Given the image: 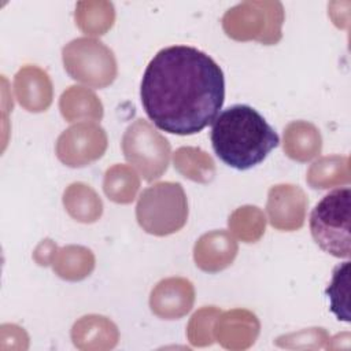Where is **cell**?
Here are the masks:
<instances>
[{
    "label": "cell",
    "mask_w": 351,
    "mask_h": 351,
    "mask_svg": "<svg viewBox=\"0 0 351 351\" xmlns=\"http://www.w3.org/2000/svg\"><path fill=\"white\" fill-rule=\"evenodd\" d=\"M141 104L159 129L191 136L211 125L225 100L218 63L189 45L160 49L148 63L140 85Z\"/></svg>",
    "instance_id": "cell-1"
},
{
    "label": "cell",
    "mask_w": 351,
    "mask_h": 351,
    "mask_svg": "<svg viewBox=\"0 0 351 351\" xmlns=\"http://www.w3.org/2000/svg\"><path fill=\"white\" fill-rule=\"evenodd\" d=\"M210 138L215 155L237 170L259 165L280 143L276 130L247 104L223 110L213 122Z\"/></svg>",
    "instance_id": "cell-2"
},
{
    "label": "cell",
    "mask_w": 351,
    "mask_h": 351,
    "mask_svg": "<svg viewBox=\"0 0 351 351\" xmlns=\"http://www.w3.org/2000/svg\"><path fill=\"white\" fill-rule=\"evenodd\" d=\"M138 225L149 234L167 236L184 228L188 219V200L180 182H156L138 197Z\"/></svg>",
    "instance_id": "cell-3"
},
{
    "label": "cell",
    "mask_w": 351,
    "mask_h": 351,
    "mask_svg": "<svg viewBox=\"0 0 351 351\" xmlns=\"http://www.w3.org/2000/svg\"><path fill=\"white\" fill-rule=\"evenodd\" d=\"M284 18V7L277 0L243 1L225 12L222 29L236 41L255 40L273 45L282 37Z\"/></svg>",
    "instance_id": "cell-4"
},
{
    "label": "cell",
    "mask_w": 351,
    "mask_h": 351,
    "mask_svg": "<svg viewBox=\"0 0 351 351\" xmlns=\"http://www.w3.org/2000/svg\"><path fill=\"white\" fill-rule=\"evenodd\" d=\"M350 188L325 195L313 208L310 230L317 245L336 258H350Z\"/></svg>",
    "instance_id": "cell-5"
},
{
    "label": "cell",
    "mask_w": 351,
    "mask_h": 351,
    "mask_svg": "<svg viewBox=\"0 0 351 351\" xmlns=\"http://www.w3.org/2000/svg\"><path fill=\"white\" fill-rule=\"evenodd\" d=\"M62 58L70 77L92 88H106L117 77L114 52L95 38L81 37L70 41L63 47Z\"/></svg>",
    "instance_id": "cell-6"
},
{
    "label": "cell",
    "mask_w": 351,
    "mask_h": 351,
    "mask_svg": "<svg viewBox=\"0 0 351 351\" xmlns=\"http://www.w3.org/2000/svg\"><path fill=\"white\" fill-rule=\"evenodd\" d=\"M126 160L134 166L148 182L159 178L169 166L170 144L144 119H136L122 137Z\"/></svg>",
    "instance_id": "cell-7"
},
{
    "label": "cell",
    "mask_w": 351,
    "mask_h": 351,
    "mask_svg": "<svg viewBox=\"0 0 351 351\" xmlns=\"http://www.w3.org/2000/svg\"><path fill=\"white\" fill-rule=\"evenodd\" d=\"M107 148L104 129L92 122H81L64 130L56 141L58 159L70 167H82L103 156Z\"/></svg>",
    "instance_id": "cell-8"
},
{
    "label": "cell",
    "mask_w": 351,
    "mask_h": 351,
    "mask_svg": "<svg viewBox=\"0 0 351 351\" xmlns=\"http://www.w3.org/2000/svg\"><path fill=\"white\" fill-rule=\"evenodd\" d=\"M307 206V196L298 185L278 184L269 189L266 210L270 225L278 230L300 229L306 219Z\"/></svg>",
    "instance_id": "cell-9"
},
{
    "label": "cell",
    "mask_w": 351,
    "mask_h": 351,
    "mask_svg": "<svg viewBox=\"0 0 351 351\" xmlns=\"http://www.w3.org/2000/svg\"><path fill=\"white\" fill-rule=\"evenodd\" d=\"M195 289L189 280L170 277L159 281L151 292V311L163 319H178L191 311Z\"/></svg>",
    "instance_id": "cell-10"
},
{
    "label": "cell",
    "mask_w": 351,
    "mask_h": 351,
    "mask_svg": "<svg viewBox=\"0 0 351 351\" xmlns=\"http://www.w3.org/2000/svg\"><path fill=\"white\" fill-rule=\"evenodd\" d=\"M261 324L255 314L244 308H233L218 315L214 324V337L228 350H245L251 347Z\"/></svg>",
    "instance_id": "cell-11"
},
{
    "label": "cell",
    "mask_w": 351,
    "mask_h": 351,
    "mask_svg": "<svg viewBox=\"0 0 351 351\" xmlns=\"http://www.w3.org/2000/svg\"><path fill=\"white\" fill-rule=\"evenodd\" d=\"M239 251L237 241L226 230H211L199 237L193 247V259L199 269L217 273L232 265Z\"/></svg>",
    "instance_id": "cell-12"
},
{
    "label": "cell",
    "mask_w": 351,
    "mask_h": 351,
    "mask_svg": "<svg viewBox=\"0 0 351 351\" xmlns=\"http://www.w3.org/2000/svg\"><path fill=\"white\" fill-rule=\"evenodd\" d=\"M15 93L19 104L32 112L45 111L52 101V82L37 66H25L15 75Z\"/></svg>",
    "instance_id": "cell-13"
},
{
    "label": "cell",
    "mask_w": 351,
    "mask_h": 351,
    "mask_svg": "<svg viewBox=\"0 0 351 351\" xmlns=\"http://www.w3.org/2000/svg\"><path fill=\"white\" fill-rule=\"evenodd\" d=\"M71 339L80 350H108L115 347L119 339L117 325L103 315H85L71 329Z\"/></svg>",
    "instance_id": "cell-14"
},
{
    "label": "cell",
    "mask_w": 351,
    "mask_h": 351,
    "mask_svg": "<svg viewBox=\"0 0 351 351\" xmlns=\"http://www.w3.org/2000/svg\"><path fill=\"white\" fill-rule=\"evenodd\" d=\"M322 149L319 130L307 121L291 122L284 129V152L296 162H308Z\"/></svg>",
    "instance_id": "cell-15"
},
{
    "label": "cell",
    "mask_w": 351,
    "mask_h": 351,
    "mask_svg": "<svg viewBox=\"0 0 351 351\" xmlns=\"http://www.w3.org/2000/svg\"><path fill=\"white\" fill-rule=\"evenodd\" d=\"M59 108L67 122L100 121L103 117L100 99L90 89L75 85L62 93Z\"/></svg>",
    "instance_id": "cell-16"
},
{
    "label": "cell",
    "mask_w": 351,
    "mask_h": 351,
    "mask_svg": "<svg viewBox=\"0 0 351 351\" xmlns=\"http://www.w3.org/2000/svg\"><path fill=\"white\" fill-rule=\"evenodd\" d=\"M314 189H329L350 184V159L343 155H328L315 160L306 176Z\"/></svg>",
    "instance_id": "cell-17"
},
{
    "label": "cell",
    "mask_w": 351,
    "mask_h": 351,
    "mask_svg": "<svg viewBox=\"0 0 351 351\" xmlns=\"http://www.w3.org/2000/svg\"><path fill=\"white\" fill-rule=\"evenodd\" d=\"M66 211L78 222L92 223L101 217L103 203L97 193L84 182L69 185L63 193Z\"/></svg>",
    "instance_id": "cell-18"
},
{
    "label": "cell",
    "mask_w": 351,
    "mask_h": 351,
    "mask_svg": "<svg viewBox=\"0 0 351 351\" xmlns=\"http://www.w3.org/2000/svg\"><path fill=\"white\" fill-rule=\"evenodd\" d=\"M51 265L60 278L80 281L92 273L95 267V255L85 247L67 245L56 250Z\"/></svg>",
    "instance_id": "cell-19"
},
{
    "label": "cell",
    "mask_w": 351,
    "mask_h": 351,
    "mask_svg": "<svg viewBox=\"0 0 351 351\" xmlns=\"http://www.w3.org/2000/svg\"><path fill=\"white\" fill-rule=\"evenodd\" d=\"M115 21L114 4L103 0L80 1L75 7V23L88 36H103Z\"/></svg>",
    "instance_id": "cell-20"
},
{
    "label": "cell",
    "mask_w": 351,
    "mask_h": 351,
    "mask_svg": "<svg viewBox=\"0 0 351 351\" xmlns=\"http://www.w3.org/2000/svg\"><path fill=\"white\" fill-rule=\"evenodd\" d=\"M176 170L188 180L207 184L215 176V163L213 158L196 147H180L173 154Z\"/></svg>",
    "instance_id": "cell-21"
},
{
    "label": "cell",
    "mask_w": 351,
    "mask_h": 351,
    "mask_svg": "<svg viewBox=\"0 0 351 351\" xmlns=\"http://www.w3.org/2000/svg\"><path fill=\"white\" fill-rule=\"evenodd\" d=\"M140 188V180L136 171L126 165H114L107 169L103 181V189L107 197L115 203H132Z\"/></svg>",
    "instance_id": "cell-22"
},
{
    "label": "cell",
    "mask_w": 351,
    "mask_h": 351,
    "mask_svg": "<svg viewBox=\"0 0 351 351\" xmlns=\"http://www.w3.org/2000/svg\"><path fill=\"white\" fill-rule=\"evenodd\" d=\"M228 225L230 232L241 241L255 243L265 233L266 218L256 206H243L230 214Z\"/></svg>",
    "instance_id": "cell-23"
},
{
    "label": "cell",
    "mask_w": 351,
    "mask_h": 351,
    "mask_svg": "<svg viewBox=\"0 0 351 351\" xmlns=\"http://www.w3.org/2000/svg\"><path fill=\"white\" fill-rule=\"evenodd\" d=\"M350 262H344L335 267L332 280L329 282V287L326 288V295L329 298L330 310L337 317V319L350 321V313H348V278H350Z\"/></svg>",
    "instance_id": "cell-24"
},
{
    "label": "cell",
    "mask_w": 351,
    "mask_h": 351,
    "mask_svg": "<svg viewBox=\"0 0 351 351\" xmlns=\"http://www.w3.org/2000/svg\"><path fill=\"white\" fill-rule=\"evenodd\" d=\"M221 310L218 307L208 306L202 307L192 315L186 328V335L191 344L196 347H206L214 343V324Z\"/></svg>",
    "instance_id": "cell-25"
},
{
    "label": "cell",
    "mask_w": 351,
    "mask_h": 351,
    "mask_svg": "<svg viewBox=\"0 0 351 351\" xmlns=\"http://www.w3.org/2000/svg\"><path fill=\"white\" fill-rule=\"evenodd\" d=\"M56 250H58V247L52 243V240L45 239V240H43V241L40 243V245L36 248L33 258H34L36 262H37L38 265H41V266L51 265Z\"/></svg>",
    "instance_id": "cell-26"
}]
</instances>
